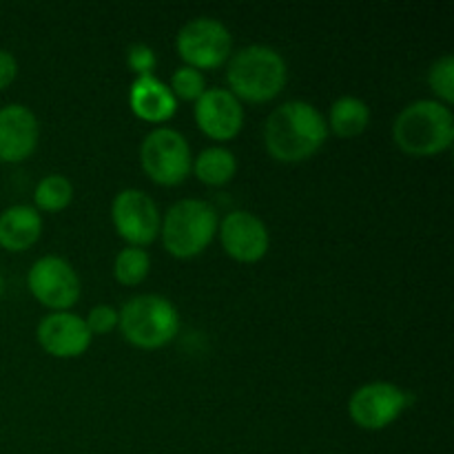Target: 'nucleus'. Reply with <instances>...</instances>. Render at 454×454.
Returning <instances> with one entry per match:
<instances>
[{
    "label": "nucleus",
    "mask_w": 454,
    "mask_h": 454,
    "mask_svg": "<svg viewBox=\"0 0 454 454\" xmlns=\"http://www.w3.org/2000/svg\"><path fill=\"white\" fill-rule=\"evenodd\" d=\"M0 293H3V273H0Z\"/></svg>",
    "instance_id": "obj_26"
},
{
    "label": "nucleus",
    "mask_w": 454,
    "mask_h": 454,
    "mask_svg": "<svg viewBox=\"0 0 454 454\" xmlns=\"http://www.w3.org/2000/svg\"><path fill=\"white\" fill-rule=\"evenodd\" d=\"M428 84L433 89L434 96L439 98V102L450 106L454 100V58L452 53H443L437 60L430 65L428 71Z\"/></svg>",
    "instance_id": "obj_21"
},
{
    "label": "nucleus",
    "mask_w": 454,
    "mask_h": 454,
    "mask_svg": "<svg viewBox=\"0 0 454 454\" xmlns=\"http://www.w3.org/2000/svg\"><path fill=\"white\" fill-rule=\"evenodd\" d=\"M326 122L328 131L333 129L340 137H357L371 122V106L357 96H340L331 105Z\"/></svg>",
    "instance_id": "obj_17"
},
{
    "label": "nucleus",
    "mask_w": 454,
    "mask_h": 454,
    "mask_svg": "<svg viewBox=\"0 0 454 454\" xmlns=\"http://www.w3.org/2000/svg\"><path fill=\"white\" fill-rule=\"evenodd\" d=\"M328 137L322 111L306 100L282 102L264 124V142L278 162H304L317 153Z\"/></svg>",
    "instance_id": "obj_1"
},
{
    "label": "nucleus",
    "mask_w": 454,
    "mask_h": 454,
    "mask_svg": "<svg viewBox=\"0 0 454 454\" xmlns=\"http://www.w3.org/2000/svg\"><path fill=\"white\" fill-rule=\"evenodd\" d=\"M118 309L111 304H98L93 306L87 313L84 322H87V328L91 331V335H106L114 328H118Z\"/></svg>",
    "instance_id": "obj_23"
},
{
    "label": "nucleus",
    "mask_w": 454,
    "mask_h": 454,
    "mask_svg": "<svg viewBox=\"0 0 454 454\" xmlns=\"http://www.w3.org/2000/svg\"><path fill=\"white\" fill-rule=\"evenodd\" d=\"M395 145L411 155H434L446 151L454 140V115L439 100L411 102L393 122Z\"/></svg>",
    "instance_id": "obj_3"
},
{
    "label": "nucleus",
    "mask_w": 454,
    "mask_h": 454,
    "mask_svg": "<svg viewBox=\"0 0 454 454\" xmlns=\"http://www.w3.org/2000/svg\"><path fill=\"white\" fill-rule=\"evenodd\" d=\"M408 393L393 381H371L350 395L348 415L359 428L384 430L408 408Z\"/></svg>",
    "instance_id": "obj_9"
},
{
    "label": "nucleus",
    "mask_w": 454,
    "mask_h": 454,
    "mask_svg": "<svg viewBox=\"0 0 454 454\" xmlns=\"http://www.w3.org/2000/svg\"><path fill=\"white\" fill-rule=\"evenodd\" d=\"M111 220L118 235L127 239L129 247L140 248L158 238L160 224H162L158 204L140 189H122L115 195L111 202Z\"/></svg>",
    "instance_id": "obj_10"
},
{
    "label": "nucleus",
    "mask_w": 454,
    "mask_h": 454,
    "mask_svg": "<svg viewBox=\"0 0 454 454\" xmlns=\"http://www.w3.org/2000/svg\"><path fill=\"white\" fill-rule=\"evenodd\" d=\"M71 200H74V184L69 177L60 176V173L44 176L34 189V202L40 211H62L65 207H69Z\"/></svg>",
    "instance_id": "obj_19"
},
{
    "label": "nucleus",
    "mask_w": 454,
    "mask_h": 454,
    "mask_svg": "<svg viewBox=\"0 0 454 454\" xmlns=\"http://www.w3.org/2000/svg\"><path fill=\"white\" fill-rule=\"evenodd\" d=\"M43 233V215L29 204H12L0 213V247L22 253L38 242Z\"/></svg>",
    "instance_id": "obj_16"
},
{
    "label": "nucleus",
    "mask_w": 454,
    "mask_h": 454,
    "mask_svg": "<svg viewBox=\"0 0 454 454\" xmlns=\"http://www.w3.org/2000/svg\"><path fill=\"white\" fill-rule=\"evenodd\" d=\"M140 162L151 180L164 186H176L189 176L193 158L189 142L177 129L155 127L142 140Z\"/></svg>",
    "instance_id": "obj_6"
},
{
    "label": "nucleus",
    "mask_w": 454,
    "mask_h": 454,
    "mask_svg": "<svg viewBox=\"0 0 454 454\" xmlns=\"http://www.w3.org/2000/svg\"><path fill=\"white\" fill-rule=\"evenodd\" d=\"M35 337L49 355L60 359L80 357L87 353L93 340L84 317L69 313V310H56V313L44 315L35 328Z\"/></svg>",
    "instance_id": "obj_13"
},
{
    "label": "nucleus",
    "mask_w": 454,
    "mask_h": 454,
    "mask_svg": "<svg viewBox=\"0 0 454 454\" xmlns=\"http://www.w3.org/2000/svg\"><path fill=\"white\" fill-rule=\"evenodd\" d=\"M195 122L211 140H233L244 124V106L229 89L211 87L195 100Z\"/></svg>",
    "instance_id": "obj_11"
},
{
    "label": "nucleus",
    "mask_w": 454,
    "mask_h": 454,
    "mask_svg": "<svg viewBox=\"0 0 454 454\" xmlns=\"http://www.w3.org/2000/svg\"><path fill=\"white\" fill-rule=\"evenodd\" d=\"M151 270V255L140 247H124L115 255L114 275L124 286H136L145 282Z\"/></svg>",
    "instance_id": "obj_20"
},
{
    "label": "nucleus",
    "mask_w": 454,
    "mask_h": 454,
    "mask_svg": "<svg viewBox=\"0 0 454 454\" xmlns=\"http://www.w3.org/2000/svg\"><path fill=\"white\" fill-rule=\"evenodd\" d=\"M229 91L239 102L273 100L288 80V67L282 53L269 44H247L231 53L226 65Z\"/></svg>",
    "instance_id": "obj_2"
},
{
    "label": "nucleus",
    "mask_w": 454,
    "mask_h": 454,
    "mask_svg": "<svg viewBox=\"0 0 454 454\" xmlns=\"http://www.w3.org/2000/svg\"><path fill=\"white\" fill-rule=\"evenodd\" d=\"M40 124L34 111L20 102L0 106V162H20L38 146Z\"/></svg>",
    "instance_id": "obj_14"
},
{
    "label": "nucleus",
    "mask_w": 454,
    "mask_h": 454,
    "mask_svg": "<svg viewBox=\"0 0 454 454\" xmlns=\"http://www.w3.org/2000/svg\"><path fill=\"white\" fill-rule=\"evenodd\" d=\"M191 168H193L200 182L220 186L235 177V173H238V158H235L233 151L222 145L207 146V149L200 151L198 158L191 164Z\"/></svg>",
    "instance_id": "obj_18"
},
{
    "label": "nucleus",
    "mask_w": 454,
    "mask_h": 454,
    "mask_svg": "<svg viewBox=\"0 0 454 454\" xmlns=\"http://www.w3.org/2000/svg\"><path fill=\"white\" fill-rule=\"evenodd\" d=\"M129 106L140 120L160 124L176 115L177 100L168 84H164L160 78L137 75L129 87Z\"/></svg>",
    "instance_id": "obj_15"
},
{
    "label": "nucleus",
    "mask_w": 454,
    "mask_h": 454,
    "mask_svg": "<svg viewBox=\"0 0 454 454\" xmlns=\"http://www.w3.org/2000/svg\"><path fill=\"white\" fill-rule=\"evenodd\" d=\"M217 211L207 200L184 198L173 202L167 208L160 224L162 244L171 255L186 260V257L200 255L204 248L215 238Z\"/></svg>",
    "instance_id": "obj_5"
},
{
    "label": "nucleus",
    "mask_w": 454,
    "mask_h": 454,
    "mask_svg": "<svg viewBox=\"0 0 454 454\" xmlns=\"http://www.w3.org/2000/svg\"><path fill=\"white\" fill-rule=\"evenodd\" d=\"M27 286L31 295L53 313L69 310L82 293L78 270L60 255L38 257L27 273Z\"/></svg>",
    "instance_id": "obj_8"
},
{
    "label": "nucleus",
    "mask_w": 454,
    "mask_h": 454,
    "mask_svg": "<svg viewBox=\"0 0 454 454\" xmlns=\"http://www.w3.org/2000/svg\"><path fill=\"white\" fill-rule=\"evenodd\" d=\"M18 75V60L12 51L0 49V91L7 89Z\"/></svg>",
    "instance_id": "obj_25"
},
{
    "label": "nucleus",
    "mask_w": 454,
    "mask_h": 454,
    "mask_svg": "<svg viewBox=\"0 0 454 454\" xmlns=\"http://www.w3.org/2000/svg\"><path fill=\"white\" fill-rule=\"evenodd\" d=\"M224 251L238 262L262 260L269 253L270 235L264 222L251 211H231L217 226Z\"/></svg>",
    "instance_id": "obj_12"
},
{
    "label": "nucleus",
    "mask_w": 454,
    "mask_h": 454,
    "mask_svg": "<svg viewBox=\"0 0 454 454\" xmlns=\"http://www.w3.org/2000/svg\"><path fill=\"white\" fill-rule=\"evenodd\" d=\"M176 47L184 65L195 69H215L224 65L233 51V35L229 27L211 16L191 18L180 27Z\"/></svg>",
    "instance_id": "obj_7"
},
{
    "label": "nucleus",
    "mask_w": 454,
    "mask_h": 454,
    "mask_svg": "<svg viewBox=\"0 0 454 454\" xmlns=\"http://www.w3.org/2000/svg\"><path fill=\"white\" fill-rule=\"evenodd\" d=\"M171 93L176 100H198L207 91V78L200 69L189 65H182L171 75Z\"/></svg>",
    "instance_id": "obj_22"
},
{
    "label": "nucleus",
    "mask_w": 454,
    "mask_h": 454,
    "mask_svg": "<svg viewBox=\"0 0 454 454\" xmlns=\"http://www.w3.org/2000/svg\"><path fill=\"white\" fill-rule=\"evenodd\" d=\"M118 326L124 340L137 348H162L180 331V313L168 297L142 293L124 301L118 310Z\"/></svg>",
    "instance_id": "obj_4"
},
{
    "label": "nucleus",
    "mask_w": 454,
    "mask_h": 454,
    "mask_svg": "<svg viewBox=\"0 0 454 454\" xmlns=\"http://www.w3.org/2000/svg\"><path fill=\"white\" fill-rule=\"evenodd\" d=\"M127 65L136 74V78L137 75H153L158 58H155V51L149 44L136 43L127 49Z\"/></svg>",
    "instance_id": "obj_24"
}]
</instances>
